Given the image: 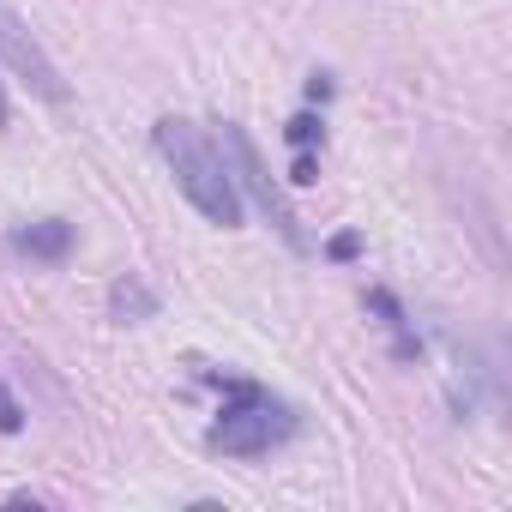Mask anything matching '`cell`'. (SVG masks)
<instances>
[{
  "label": "cell",
  "instance_id": "obj_1",
  "mask_svg": "<svg viewBox=\"0 0 512 512\" xmlns=\"http://www.w3.org/2000/svg\"><path fill=\"white\" fill-rule=\"evenodd\" d=\"M157 151H163L175 187L187 193V205H193L205 223H217V229H235V223H241V187H235L229 163L199 139L193 121H175V115L157 121Z\"/></svg>",
  "mask_w": 512,
  "mask_h": 512
},
{
  "label": "cell",
  "instance_id": "obj_2",
  "mask_svg": "<svg viewBox=\"0 0 512 512\" xmlns=\"http://www.w3.org/2000/svg\"><path fill=\"white\" fill-rule=\"evenodd\" d=\"M296 434V410L284 398H272L266 386L229 380V404L217 410V422L205 428V446L223 458H266L272 446H284Z\"/></svg>",
  "mask_w": 512,
  "mask_h": 512
},
{
  "label": "cell",
  "instance_id": "obj_3",
  "mask_svg": "<svg viewBox=\"0 0 512 512\" xmlns=\"http://www.w3.org/2000/svg\"><path fill=\"white\" fill-rule=\"evenodd\" d=\"M223 157H229V175H235V187L266 211V223L296 247V253H308V229H302V217H296V205L284 199V187L272 181V169L260 163V151H253V139L235 127V121H223Z\"/></svg>",
  "mask_w": 512,
  "mask_h": 512
},
{
  "label": "cell",
  "instance_id": "obj_4",
  "mask_svg": "<svg viewBox=\"0 0 512 512\" xmlns=\"http://www.w3.org/2000/svg\"><path fill=\"white\" fill-rule=\"evenodd\" d=\"M0 61H7L43 103H67V79H61V67L43 55V43L13 19V13H0Z\"/></svg>",
  "mask_w": 512,
  "mask_h": 512
},
{
  "label": "cell",
  "instance_id": "obj_5",
  "mask_svg": "<svg viewBox=\"0 0 512 512\" xmlns=\"http://www.w3.org/2000/svg\"><path fill=\"white\" fill-rule=\"evenodd\" d=\"M13 247L25 253V260L61 266L67 253H73V223H67V217H43V223H25V229H13Z\"/></svg>",
  "mask_w": 512,
  "mask_h": 512
},
{
  "label": "cell",
  "instance_id": "obj_6",
  "mask_svg": "<svg viewBox=\"0 0 512 512\" xmlns=\"http://www.w3.org/2000/svg\"><path fill=\"white\" fill-rule=\"evenodd\" d=\"M368 308H374V314H380V326L398 338V356H404V362H416V356H422V338L410 332V320H404L398 296H392V290H368Z\"/></svg>",
  "mask_w": 512,
  "mask_h": 512
},
{
  "label": "cell",
  "instance_id": "obj_7",
  "mask_svg": "<svg viewBox=\"0 0 512 512\" xmlns=\"http://www.w3.org/2000/svg\"><path fill=\"white\" fill-rule=\"evenodd\" d=\"M109 308H115V320H151V314H157V296H151L139 278H121V284L109 290Z\"/></svg>",
  "mask_w": 512,
  "mask_h": 512
},
{
  "label": "cell",
  "instance_id": "obj_8",
  "mask_svg": "<svg viewBox=\"0 0 512 512\" xmlns=\"http://www.w3.org/2000/svg\"><path fill=\"white\" fill-rule=\"evenodd\" d=\"M284 139H290V145H296V151H314V145H320V139H326V127H320V121H314V115H296V121H290V127H284Z\"/></svg>",
  "mask_w": 512,
  "mask_h": 512
},
{
  "label": "cell",
  "instance_id": "obj_9",
  "mask_svg": "<svg viewBox=\"0 0 512 512\" xmlns=\"http://www.w3.org/2000/svg\"><path fill=\"white\" fill-rule=\"evenodd\" d=\"M25 428V410H19V398L7 392V380H0V434H19Z\"/></svg>",
  "mask_w": 512,
  "mask_h": 512
},
{
  "label": "cell",
  "instance_id": "obj_10",
  "mask_svg": "<svg viewBox=\"0 0 512 512\" xmlns=\"http://www.w3.org/2000/svg\"><path fill=\"white\" fill-rule=\"evenodd\" d=\"M290 181H296V187H314V181H320V163H314V151H296V163H290Z\"/></svg>",
  "mask_w": 512,
  "mask_h": 512
},
{
  "label": "cell",
  "instance_id": "obj_11",
  "mask_svg": "<svg viewBox=\"0 0 512 512\" xmlns=\"http://www.w3.org/2000/svg\"><path fill=\"white\" fill-rule=\"evenodd\" d=\"M326 253H332V260H356V253H362V235H356V229H344V235H332V247H326Z\"/></svg>",
  "mask_w": 512,
  "mask_h": 512
},
{
  "label": "cell",
  "instance_id": "obj_12",
  "mask_svg": "<svg viewBox=\"0 0 512 512\" xmlns=\"http://www.w3.org/2000/svg\"><path fill=\"white\" fill-rule=\"evenodd\" d=\"M308 97L326 103V97H332V73H314V79H308Z\"/></svg>",
  "mask_w": 512,
  "mask_h": 512
},
{
  "label": "cell",
  "instance_id": "obj_13",
  "mask_svg": "<svg viewBox=\"0 0 512 512\" xmlns=\"http://www.w3.org/2000/svg\"><path fill=\"white\" fill-rule=\"evenodd\" d=\"M7 121H13V103H7V85H0V133H7Z\"/></svg>",
  "mask_w": 512,
  "mask_h": 512
}]
</instances>
